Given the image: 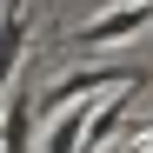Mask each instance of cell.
I'll return each mask as SVG.
<instances>
[{"instance_id":"6da1fadb","label":"cell","mask_w":153,"mask_h":153,"mask_svg":"<svg viewBox=\"0 0 153 153\" xmlns=\"http://www.w3.org/2000/svg\"><path fill=\"white\" fill-rule=\"evenodd\" d=\"M140 27H153V0H140V7H113V13L87 20V27H73V33H67V47H73V53H87V47H113V40L140 33Z\"/></svg>"},{"instance_id":"7a4b0ae2","label":"cell","mask_w":153,"mask_h":153,"mask_svg":"<svg viewBox=\"0 0 153 153\" xmlns=\"http://www.w3.org/2000/svg\"><path fill=\"white\" fill-rule=\"evenodd\" d=\"M33 126H40L33 100H27V93H13V100H7V113H0V153H27Z\"/></svg>"},{"instance_id":"3957f363","label":"cell","mask_w":153,"mask_h":153,"mask_svg":"<svg viewBox=\"0 0 153 153\" xmlns=\"http://www.w3.org/2000/svg\"><path fill=\"white\" fill-rule=\"evenodd\" d=\"M20 47H27V0H7V13H0V87L13 80Z\"/></svg>"},{"instance_id":"277c9868","label":"cell","mask_w":153,"mask_h":153,"mask_svg":"<svg viewBox=\"0 0 153 153\" xmlns=\"http://www.w3.org/2000/svg\"><path fill=\"white\" fill-rule=\"evenodd\" d=\"M87 126H93V113H87V107H80V113L67 107V113L53 120V133H47V153H80V140H87Z\"/></svg>"},{"instance_id":"5b68a950","label":"cell","mask_w":153,"mask_h":153,"mask_svg":"<svg viewBox=\"0 0 153 153\" xmlns=\"http://www.w3.org/2000/svg\"><path fill=\"white\" fill-rule=\"evenodd\" d=\"M120 7H140V0H120Z\"/></svg>"}]
</instances>
